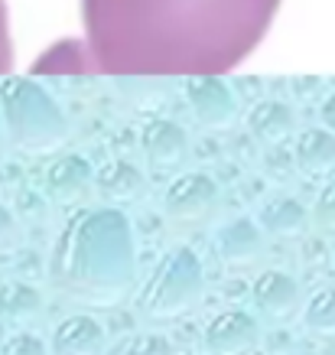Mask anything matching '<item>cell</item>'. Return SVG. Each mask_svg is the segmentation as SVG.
I'll use <instances>...</instances> for the list:
<instances>
[{"label": "cell", "mask_w": 335, "mask_h": 355, "mask_svg": "<svg viewBox=\"0 0 335 355\" xmlns=\"http://www.w3.org/2000/svg\"><path fill=\"white\" fill-rule=\"evenodd\" d=\"M277 0H85L91 49L118 72H212L238 62Z\"/></svg>", "instance_id": "cell-1"}, {"label": "cell", "mask_w": 335, "mask_h": 355, "mask_svg": "<svg viewBox=\"0 0 335 355\" xmlns=\"http://www.w3.org/2000/svg\"><path fill=\"white\" fill-rule=\"evenodd\" d=\"M49 280L85 306H118L137 280V245L130 218L114 209H82L65 222L49 254Z\"/></svg>", "instance_id": "cell-2"}, {"label": "cell", "mask_w": 335, "mask_h": 355, "mask_svg": "<svg viewBox=\"0 0 335 355\" xmlns=\"http://www.w3.org/2000/svg\"><path fill=\"white\" fill-rule=\"evenodd\" d=\"M206 293V270L192 248H170L137 293V313L143 320H176L195 310Z\"/></svg>", "instance_id": "cell-3"}, {"label": "cell", "mask_w": 335, "mask_h": 355, "mask_svg": "<svg viewBox=\"0 0 335 355\" xmlns=\"http://www.w3.org/2000/svg\"><path fill=\"white\" fill-rule=\"evenodd\" d=\"M3 105L13 140L26 153H49L65 140L62 114L39 88L13 82L10 88H3Z\"/></svg>", "instance_id": "cell-4"}, {"label": "cell", "mask_w": 335, "mask_h": 355, "mask_svg": "<svg viewBox=\"0 0 335 355\" xmlns=\"http://www.w3.org/2000/svg\"><path fill=\"white\" fill-rule=\"evenodd\" d=\"M218 205V183L206 173H183L163 193V212L176 225H199Z\"/></svg>", "instance_id": "cell-5"}, {"label": "cell", "mask_w": 335, "mask_h": 355, "mask_svg": "<svg viewBox=\"0 0 335 355\" xmlns=\"http://www.w3.org/2000/svg\"><path fill=\"white\" fill-rule=\"evenodd\" d=\"M202 345L208 355H248L260 345V323L244 310H225L206 323Z\"/></svg>", "instance_id": "cell-6"}, {"label": "cell", "mask_w": 335, "mask_h": 355, "mask_svg": "<svg viewBox=\"0 0 335 355\" xmlns=\"http://www.w3.org/2000/svg\"><path fill=\"white\" fill-rule=\"evenodd\" d=\"M264 248H267V238H264V225L254 222V218L241 216L231 218L215 232V251L221 264L228 268H251L264 258Z\"/></svg>", "instance_id": "cell-7"}, {"label": "cell", "mask_w": 335, "mask_h": 355, "mask_svg": "<svg viewBox=\"0 0 335 355\" xmlns=\"http://www.w3.org/2000/svg\"><path fill=\"white\" fill-rule=\"evenodd\" d=\"M251 300H254V306H257V313L264 320L283 323V320H290V316L300 313L303 291H300L296 277H290V274H283V270H264L254 280V287H251Z\"/></svg>", "instance_id": "cell-8"}, {"label": "cell", "mask_w": 335, "mask_h": 355, "mask_svg": "<svg viewBox=\"0 0 335 355\" xmlns=\"http://www.w3.org/2000/svg\"><path fill=\"white\" fill-rule=\"evenodd\" d=\"M46 193L53 199L55 205H78L82 199L88 196L91 183H95V173L88 166L85 157H75V153H69V157H59L46 166Z\"/></svg>", "instance_id": "cell-9"}, {"label": "cell", "mask_w": 335, "mask_h": 355, "mask_svg": "<svg viewBox=\"0 0 335 355\" xmlns=\"http://www.w3.org/2000/svg\"><path fill=\"white\" fill-rule=\"evenodd\" d=\"M105 343H108L105 326L88 313H75V316H65L62 323L55 326L49 349H53V355H101Z\"/></svg>", "instance_id": "cell-10"}, {"label": "cell", "mask_w": 335, "mask_h": 355, "mask_svg": "<svg viewBox=\"0 0 335 355\" xmlns=\"http://www.w3.org/2000/svg\"><path fill=\"white\" fill-rule=\"evenodd\" d=\"M98 196L111 205H130L147 193V176L141 166H134L130 160H111L108 166H101L95 176Z\"/></svg>", "instance_id": "cell-11"}, {"label": "cell", "mask_w": 335, "mask_h": 355, "mask_svg": "<svg viewBox=\"0 0 335 355\" xmlns=\"http://www.w3.org/2000/svg\"><path fill=\"white\" fill-rule=\"evenodd\" d=\"M43 310H46L43 293L36 287L20 284V280L0 284V323L13 326V329H26V326L39 323Z\"/></svg>", "instance_id": "cell-12"}, {"label": "cell", "mask_w": 335, "mask_h": 355, "mask_svg": "<svg viewBox=\"0 0 335 355\" xmlns=\"http://www.w3.org/2000/svg\"><path fill=\"white\" fill-rule=\"evenodd\" d=\"M257 222L273 238H300L309 228V212L303 209V202H296L290 196H277V199L260 205Z\"/></svg>", "instance_id": "cell-13"}, {"label": "cell", "mask_w": 335, "mask_h": 355, "mask_svg": "<svg viewBox=\"0 0 335 355\" xmlns=\"http://www.w3.org/2000/svg\"><path fill=\"white\" fill-rule=\"evenodd\" d=\"M143 153L156 170H173L185 160V134L176 124H150L143 134Z\"/></svg>", "instance_id": "cell-14"}, {"label": "cell", "mask_w": 335, "mask_h": 355, "mask_svg": "<svg viewBox=\"0 0 335 355\" xmlns=\"http://www.w3.org/2000/svg\"><path fill=\"white\" fill-rule=\"evenodd\" d=\"M296 166L303 176L323 180L335 173V137L325 130H306L296 144Z\"/></svg>", "instance_id": "cell-15"}, {"label": "cell", "mask_w": 335, "mask_h": 355, "mask_svg": "<svg viewBox=\"0 0 335 355\" xmlns=\"http://www.w3.org/2000/svg\"><path fill=\"white\" fill-rule=\"evenodd\" d=\"M192 101H195V111H199L202 124H208V128H225L228 121H231V114H235L228 92L218 82H212V78H199L195 82Z\"/></svg>", "instance_id": "cell-16"}, {"label": "cell", "mask_w": 335, "mask_h": 355, "mask_svg": "<svg viewBox=\"0 0 335 355\" xmlns=\"http://www.w3.org/2000/svg\"><path fill=\"white\" fill-rule=\"evenodd\" d=\"M303 323L319 339H335V287H323L309 297L303 310Z\"/></svg>", "instance_id": "cell-17"}, {"label": "cell", "mask_w": 335, "mask_h": 355, "mask_svg": "<svg viewBox=\"0 0 335 355\" xmlns=\"http://www.w3.org/2000/svg\"><path fill=\"white\" fill-rule=\"evenodd\" d=\"M254 134H257L260 140H267V144H280V140L290 137L293 130V118L290 111L277 108V105H267V108H260L257 114H254Z\"/></svg>", "instance_id": "cell-18"}, {"label": "cell", "mask_w": 335, "mask_h": 355, "mask_svg": "<svg viewBox=\"0 0 335 355\" xmlns=\"http://www.w3.org/2000/svg\"><path fill=\"white\" fill-rule=\"evenodd\" d=\"M120 355H176V352L166 336L141 333V336H130L127 343L120 345Z\"/></svg>", "instance_id": "cell-19"}, {"label": "cell", "mask_w": 335, "mask_h": 355, "mask_svg": "<svg viewBox=\"0 0 335 355\" xmlns=\"http://www.w3.org/2000/svg\"><path fill=\"white\" fill-rule=\"evenodd\" d=\"M0 355H53V349H46L39 336H33V333H26V329H20V333H13V336H7V339H3Z\"/></svg>", "instance_id": "cell-20"}, {"label": "cell", "mask_w": 335, "mask_h": 355, "mask_svg": "<svg viewBox=\"0 0 335 355\" xmlns=\"http://www.w3.org/2000/svg\"><path fill=\"white\" fill-rule=\"evenodd\" d=\"M313 222L323 232H335V176L319 189V199L313 205Z\"/></svg>", "instance_id": "cell-21"}, {"label": "cell", "mask_w": 335, "mask_h": 355, "mask_svg": "<svg viewBox=\"0 0 335 355\" xmlns=\"http://www.w3.org/2000/svg\"><path fill=\"white\" fill-rule=\"evenodd\" d=\"M17 241V222H13V216L0 205V248H7Z\"/></svg>", "instance_id": "cell-22"}, {"label": "cell", "mask_w": 335, "mask_h": 355, "mask_svg": "<svg viewBox=\"0 0 335 355\" xmlns=\"http://www.w3.org/2000/svg\"><path fill=\"white\" fill-rule=\"evenodd\" d=\"M10 62V43H7V17H3V0H0V69Z\"/></svg>", "instance_id": "cell-23"}, {"label": "cell", "mask_w": 335, "mask_h": 355, "mask_svg": "<svg viewBox=\"0 0 335 355\" xmlns=\"http://www.w3.org/2000/svg\"><path fill=\"white\" fill-rule=\"evenodd\" d=\"M325 121H329V128H335V98L329 101V108H325Z\"/></svg>", "instance_id": "cell-24"}, {"label": "cell", "mask_w": 335, "mask_h": 355, "mask_svg": "<svg viewBox=\"0 0 335 355\" xmlns=\"http://www.w3.org/2000/svg\"><path fill=\"white\" fill-rule=\"evenodd\" d=\"M332 261H335V254H332Z\"/></svg>", "instance_id": "cell-25"}]
</instances>
